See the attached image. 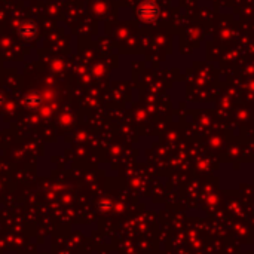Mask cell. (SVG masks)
<instances>
[{
    "label": "cell",
    "instance_id": "obj_1",
    "mask_svg": "<svg viewBox=\"0 0 254 254\" xmlns=\"http://www.w3.org/2000/svg\"><path fill=\"white\" fill-rule=\"evenodd\" d=\"M37 35V27L32 21L21 22L18 27V36L24 40H33Z\"/></svg>",
    "mask_w": 254,
    "mask_h": 254
},
{
    "label": "cell",
    "instance_id": "obj_2",
    "mask_svg": "<svg viewBox=\"0 0 254 254\" xmlns=\"http://www.w3.org/2000/svg\"><path fill=\"white\" fill-rule=\"evenodd\" d=\"M138 15H140L141 19H145V21H153V19L156 18L158 12H156L155 5L146 2V3H143V5L140 6V9H138Z\"/></svg>",
    "mask_w": 254,
    "mask_h": 254
},
{
    "label": "cell",
    "instance_id": "obj_3",
    "mask_svg": "<svg viewBox=\"0 0 254 254\" xmlns=\"http://www.w3.org/2000/svg\"><path fill=\"white\" fill-rule=\"evenodd\" d=\"M27 103L32 104V106H37V104L40 103V97H39V95H30V97H27Z\"/></svg>",
    "mask_w": 254,
    "mask_h": 254
}]
</instances>
